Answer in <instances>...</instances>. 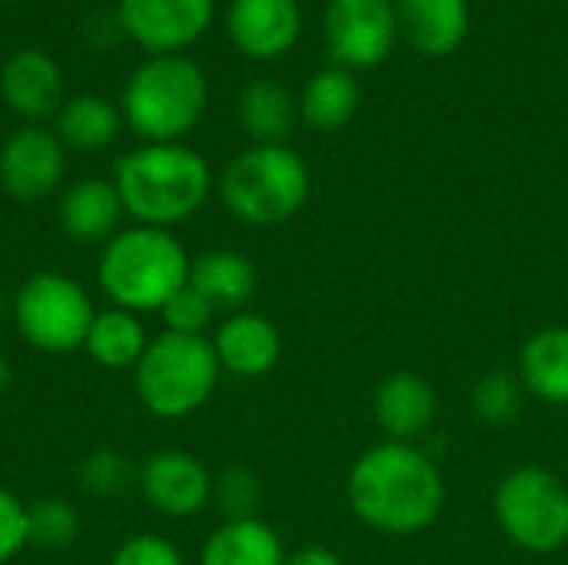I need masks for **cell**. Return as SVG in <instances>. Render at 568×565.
Segmentation results:
<instances>
[{
	"label": "cell",
	"mask_w": 568,
	"mask_h": 565,
	"mask_svg": "<svg viewBox=\"0 0 568 565\" xmlns=\"http://www.w3.org/2000/svg\"><path fill=\"white\" fill-rule=\"evenodd\" d=\"M323 30L343 70H366L393 53L399 17L393 0H329Z\"/></svg>",
	"instance_id": "obj_9"
},
{
	"label": "cell",
	"mask_w": 568,
	"mask_h": 565,
	"mask_svg": "<svg viewBox=\"0 0 568 565\" xmlns=\"http://www.w3.org/2000/svg\"><path fill=\"white\" fill-rule=\"evenodd\" d=\"M283 565H343V559L326 546H306V549H296L293 556H286Z\"/></svg>",
	"instance_id": "obj_33"
},
{
	"label": "cell",
	"mask_w": 568,
	"mask_h": 565,
	"mask_svg": "<svg viewBox=\"0 0 568 565\" xmlns=\"http://www.w3.org/2000/svg\"><path fill=\"white\" fill-rule=\"evenodd\" d=\"M213 353L220 360V370L240 376V380H256L266 376L283 353L280 330L263 316V313H230L216 333H213Z\"/></svg>",
	"instance_id": "obj_17"
},
{
	"label": "cell",
	"mask_w": 568,
	"mask_h": 565,
	"mask_svg": "<svg viewBox=\"0 0 568 565\" xmlns=\"http://www.w3.org/2000/svg\"><path fill=\"white\" fill-rule=\"evenodd\" d=\"M150 346V336H146V326L136 313L130 310H120V306H106V310H97L93 323H90V333L83 340V353L103 366V370H130L140 363L143 350Z\"/></svg>",
	"instance_id": "obj_22"
},
{
	"label": "cell",
	"mask_w": 568,
	"mask_h": 565,
	"mask_svg": "<svg viewBox=\"0 0 568 565\" xmlns=\"http://www.w3.org/2000/svg\"><path fill=\"white\" fill-rule=\"evenodd\" d=\"M286 553L270 523L260 516L226 519L200 549V565H283Z\"/></svg>",
	"instance_id": "obj_20"
},
{
	"label": "cell",
	"mask_w": 568,
	"mask_h": 565,
	"mask_svg": "<svg viewBox=\"0 0 568 565\" xmlns=\"http://www.w3.org/2000/svg\"><path fill=\"white\" fill-rule=\"evenodd\" d=\"M296 100L276 80H253L240 90L236 120L256 143H283L296 127Z\"/></svg>",
	"instance_id": "obj_24"
},
{
	"label": "cell",
	"mask_w": 568,
	"mask_h": 565,
	"mask_svg": "<svg viewBox=\"0 0 568 565\" xmlns=\"http://www.w3.org/2000/svg\"><path fill=\"white\" fill-rule=\"evenodd\" d=\"M123 216H126L123 200L113 180L103 176H87L70 183L57 203V220L63 236L80 246H103L106 240H113L120 233Z\"/></svg>",
	"instance_id": "obj_16"
},
{
	"label": "cell",
	"mask_w": 568,
	"mask_h": 565,
	"mask_svg": "<svg viewBox=\"0 0 568 565\" xmlns=\"http://www.w3.org/2000/svg\"><path fill=\"white\" fill-rule=\"evenodd\" d=\"M110 565H186L183 563V553L156 536V533H136L130 539H123L113 556H110Z\"/></svg>",
	"instance_id": "obj_31"
},
{
	"label": "cell",
	"mask_w": 568,
	"mask_h": 565,
	"mask_svg": "<svg viewBox=\"0 0 568 565\" xmlns=\"http://www.w3.org/2000/svg\"><path fill=\"white\" fill-rule=\"evenodd\" d=\"M300 0H230L226 33L250 60H276L300 40Z\"/></svg>",
	"instance_id": "obj_14"
},
{
	"label": "cell",
	"mask_w": 568,
	"mask_h": 565,
	"mask_svg": "<svg viewBox=\"0 0 568 565\" xmlns=\"http://www.w3.org/2000/svg\"><path fill=\"white\" fill-rule=\"evenodd\" d=\"M213 313H216V310H213L190 283L160 310L163 326H166L170 333H183V336H203L206 326L213 323Z\"/></svg>",
	"instance_id": "obj_30"
},
{
	"label": "cell",
	"mask_w": 568,
	"mask_h": 565,
	"mask_svg": "<svg viewBox=\"0 0 568 565\" xmlns=\"http://www.w3.org/2000/svg\"><path fill=\"white\" fill-rule=\"evenodd\" d=\"M190 286L220 313H240L260 286V273L250 256L236 250H206L190 263Z\"/></svg>",
	"instance_id": "obj_18"
},
{
	"label": "cell",
	"mask_w": 568,
	"mask_h": 565,
	"mask_svg": "<svg viewBox=\"0 0 568 565\" xmlns=\"http://www.w3.org/2000/svg\"><path fill=\"white\" fill-rule=\"evenodd\" d=\"M123 130V113L97 93H77L63 100L57 113V137L67 150L97 153L116 143Z\"/></svg>",
	"instance_id": "obj_23"
},
{
	"label": "cell",
	"mask_w": 568,
	"mask_h": 565,
	"mask_svg": "<svg viewBox=\"0 0 568 565\" xmlns=\"http://www.w3.org/2000/svg\"><path fill=\"white\" fill-rule=\"evenodd\" d=\"M213 500L226 513V519H250L256 516L263 500L260 476L246 466H230L213 480Z\"/></svg>",
	"instance_id": "obj_29"
},
{
	"label": "cell",
	"mask_w": 568,
	"mask_h": 565,
	"mask_svg": "<svg viewBox=\"0 0 568 565\" xmlns=\"http://www.w3.org/2000/svg\"><path fill=\"white\" fill-rule=\"evenodd\" d=\"M220 373V360L206 336L163 330L160 336H150V346L133 366V390L150 416L186 420L210 403Z\"/></svg>",
	"instance_id": "obj_5"
},
{
	"label": "cell",
	"mask_w": 568,
	"mask_h": 565,
	"mask_svg": "<svg viewBox=\"0 0 568 565\" xmlns=\"http://www.w3.org/2000/svg\"><path fill=\"white\" fill-rule=\"evenodd\" d=\"M27 529H30V546L43 553H60L77 543L80 513L63 496H43L27 506Z\"/></svg>",
	"instance_id": "obj_26"
},
{
	"label": "cell",
	"mask_w": 568,
	"mask_h": 565,
	"mask_svg": "<svg viewBox=\"0 0 568 565\" xmlns=\"http://www.w3.org/2000/svg\"><path fill=\"white\" fill-rule=\"evenodd\" d=\"M136 490L166 519H190L213 500L210 470L186 450H160L136 470Z\"/></svg>",
	"instance_id": "obj_12"
},
{
	"label": "cell",
	"mask_w": 568,
	"mask_h": 565,
	"mask_svg": "<svg viewBox=\"0 0 568 565\" xmlns=\"http://www.w3.org/2000/svg\"><path fill=\"white\" fill-rule=\"evenodd\" d=\"M190 253L173 230L130 223L100 246L97 286L110 306L136 316L160 313L190 283Z\"/></svg>",
	"instance_id": "obj_3"
},
{
	"label": "cell",
	"mask_w": 568,
	"mask_h": 565,
	"mask_svg": "<svg viewBox=\"0 0 568 565\" xmlns=\"http://www.w3.org/2000/svg\"><path fill=\"white\" fill-rule=\"evenodd\" d=\"M80 490L93 500H116L136 486V466L120 450H97L77 470Z\"/></svg>",
	"instance_id": "obj_28"
},
{
	"label": "cell",
	"mask_w": 568,
	"mask_h": 565,
	"mask_svg": "<svg viewBox=\"0 0 568 565\" xmlns=\"http://www.w3.org/2000/svg\"><path fill=\"white\" fill-rule=\"evenodd\" d=\"M223 206L250 226H280L310 200V170L286 143H253L220 176Z\"/></svg>",
	"instance_id": "obj_6"
},
{
	"label": "cell",
	"mask_w": 568,
	"mask_h": 565,
	"mask_svg": "<svg viewBox=\"0 0 568 565\" xmlns=\"http://www.w3.org/2000/svg\"><path fill=\"white\" fill-rule=\"evenodd\" d=\"M473 413L483 426L503 430L523 413V380L513 370L483 373L473 390Z\"/></svg>",
	"instance_id": "obj_27"
},
{
	"label": "cell",
	"mask_w": 568,
	"mask_h": 565,
	"mask_svg": "<svg viewBox=\"0 0 568 565\" xmlns=\"http://www.w3.org/2000/svg\"><path fill=\"white\" fill-rule=\"evenodd\" d=\"M27 546H30L27 506L20 503L17 493L0 486V565L13 563Z\"/></svg>",
	"instance_id": "obj_32"
},
{
	"label": "cell",
	"mask_w": 568,
	"mask_h": 565,
	"mask_svg": "<svg viewBox=\"0 0 568 565\" xmlns=\"http://www.w3.org/2000/svg\"><path fill=\"white\" fill-rule=\"evenodd\" d=\"M519 380L532 396L568 406V326H546L526 340L519 350Z\"/></svg>",
	"instance_id": "obj_21"
},
{
	"label": "cell",
	"mask_w": 568,
	"mask_h": 565,
	"mask_svg": "<svg viewBox=\"0 0 568 565\" xmlns=\"http://www.w3.org/2000/svg\"><path fill=\"white\" fill-rule=\"evenodd\" d=\"M496 519L513 546L556 553L568 543V486L542 466H519L496 486Z\"/></svg>",
	"instance_id": "obj_8"
},
{
	"label": "cell",
	"mask_w": 568,
	"mask_h": 565,
	"mask_svg": "<svg viewBox=\"0 0 568 565\" xmlns=\"http://www.w3.org/2000/svg\"><path fill=\"white\" fill-rule=\"evenodd\" d=\"M7 383H10V363H7L3 353H0V393L7 390Z\"/></svg>",
	"instance_id": "obj_34"
},
{
	"label": "cell",
	"mask_w": 568,
	"mask_h": 565,
	"mask_svg": "<svg viewBox=\"0 0 568 565\" xmlns=\"http://www.w3.org/2000/svg\"><path fill=\"white\" fill-rule=\"evenodd\" d=\"M439 413L433 383L413 370L389 373L373 396V416L393 443H416L429 433Z\"/></svg>",
	"instance_id": "obj_15"
},
{
	"label": "cell",
	"mask_w": 568,
	"mask_h": 565,
	"mask_svg": "<svg viewBox=\"0 0 568 565\" xmlns=\"http://www.w3.org/2000/svg\"><path fill=\"white\" fill-rule=\"evenodd\" d=\"M356 107H359V87H356V77L343 67L320 70L306 83L303 100H300L303 120L320 133L343 130L353 120Z\"/></svg>",
	"instance_id": "obj_25"
},
{
	"label": "cell",
	"mask_w": 568,
	"mask_h": 565,
	"mask_svg": "<svg viewBox=\"0 0 568 565\" xmlns=\"http://www.w3.org/2000/svg\"><path fill=\"white\" fill-rule=\"evenodd\" d=\"M210 103V80L186 53L146 57L123 83V123L143 143H183Z\"/></svg>",
	"instance_id": "obj_4"
},
{
	"label": "cell",
	"mask_w": 568,
	"mask_h": 565,
	"mask_svg": "<svg viewBox=\"0 0 568 565\" xmlns=\"http://www.w3.org/2000/svg\"><path fill=\"white\" fill-rule=\"evenodd\" d=\"M216 0H116L123 37L150 57L186 53L213 23Z\"/></svg>",
	"instance_id": "obj_10"
},
{
	"label": "cell",
	"mask_w": 568,
	"mask_h": 565,
	"mask_svg": "<svg viewBox=\"0 0 568 565\" xmlns=\"http://www.w3.org/2000/svg\"><path fill=\"white\" fill-rule=\"evenodd\" d=\"M93 316L97 306L90 290L60 270H40L27 276L13 296V326L37 353L67 356L83 350Z\"/></svg>",
	"instance_id": "obj_7"
},
{
	"label": "cell",
	"mask_w": 568,
	"mask_h": 565,
	"mask_svg": "<svg viewBox=\"0 0 568 565\" xmlns=\"http://www.w3.org/2000/svg\"><path fill=\"white\" fill-rule=\"evenodd\" d=\"M0 3H17V0H0Z\"/></svg>",
	"instance_id": "obj_35"
},
{
	"label": "cell",
	"mask_w": 568,
	"mask_h": 565,
	"mask_svg": "<svg viewBox=\"0 0 568 565\" xmlns=\"http://www.w3.org/2000/svg\"><path fill=\"white\" fill-rule=\"evenodd\" d=\"M399 30L426 57L453 53L469 30V0H399Z\"/></svg>",
	"instance_id": "obj_19"
},
{
	"label": "cell",
	"mask_w": 568,
	"mask_h": 565,
	"mask_svg": "<svg viewBox=\"0 0 568 565\" xmlns=\"http://www.w3.org/2000/svg\"><path fill=\"white\" fill-rule=\"evenodd\" d=\"M113 186L133 223L173 230L203 210L213 173L206 157L186 143H140L116 160Z\"/></svg>",
	"instance_id": "obj_2"
},
{
	"label": "cell",
	"mask_w": 568,
	"mask_h": 565,
	"mask_svg": "<svg viewBox=\"0 0 568 565\" xmlns=\"http://www.w3.org/2000/svg\"><path fill=\"white\" fill-rule=\"evenodd\" d=\"M0 97L13 117L43 123L63 107V70L37 47H20L0 63Z\"/></svg>",
	"instance_id": "obj_13"
},
{
	"label": "cell",
	"mask_w": 568,
	"mask_h": 565,
	"mask_svg": "<svg viewBox=\"0 0 568 565\" xmlns=\"http://www.w3.org/2000/svg\"><path fill=\"white\" fill-rule=\"evenodd\" d=\"M67 173V147L57 130L40 123L17 127L0 143V186L17 203H40L53 196Z\"/></svg>",
	"instance_id": "obj_11"
},
{
	"label": "cell",
	"mask_w": 568,
	"mask_h": 565,
	"mask_svg": "<svg viewBox=\"0 0 568 565\" xmlns=\"http://www.w3.org/2000/svg\"><path fill=\"white\" fill-rule=\"evenodd\" d=\"M346 496L359 523L386 536L429 529L446 503L439 466L413 443H379L366 450L346 480Z\"/></svg>",
	"instance_id": "obj_1"
}]
</instances>
